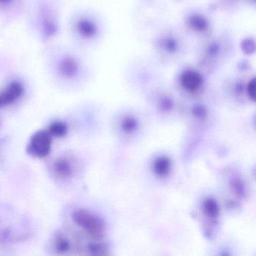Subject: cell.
<instances>
[{
    "instance_id": "obj_1",
    "label": "cell",
    "mask_w": 256,
    "mask_h": 256,
    "mask_svg": "<svg viewBox=\"0 0 256 256\" xmlns=\"http://www.w3.org/2000/svg\"><path fill=\"white\" fill-rule=\"evenodd\" d=\"M32 226L24 214L6 204H0V244L23 242L31 236Z\"/></svg>"
},
{
    "instance_id": "obj_2",
    "label": "cell",
    "mask_w": 256,
    "mask_h": 256,
    "mask_svg": "<svg viewBox=\"0 0 256 256\" xmlns=\"http://www.w3.org/2000/svg\"><path fill=\"white\" fill-rule=\"evenodd\" d=\"M72 217L78 226L92 236L101 238L104 235L106 224L104 221L96 214L86 210L78 209L72 212Z\"/></svg>"
},
{
    "instance_id": "obj_3",
    "label": "cell",
    "mask_w": 256,
    "mask_h": 256,
    "mask_svg": "<svg viewBox=\"0 0 256 256\" xmlns=\"http://www.w3.org/2000/svg\"><path fill=\"white\" fill-rule=\"evenodd\" d=\"M52 137L48 132L40 130L31 136L26 146V152L36 158H46L52 150Z\"/></svg>"
},
{
    "instance_id": "obj_4",
    "label": "cell",
    "mask_w": 256,
    "mask_h": 256,
    "mask_svg": "<svg viewBox=\"0 0 256 256\" xmlns=\"http://www.w3.org/2000/svg\"><path fill=\"white\" fill-rule=\"evenodd\" d=\"M53 172L56 178L62 181L72 178L74 173V164L70 155L58 157L53 164Z\"/></svg>"
},
{
    "instance_id": "obj_5",
    "label": "cell",
    "mask_w": 256,
    "mask_h": 256,
    "mask_svg": "<svg viewBox=\"0 0 256 256\" xmlns=\"http://www.w3.org/2000/svg\"><path fill=\"white\" fill-rule=\"evenodd\" d=\"M24 88L18 82H12L6 89L0 92V108L10 106L23 96Z\"/></svg>"
},
{
    "instance_id": "obj_6",
    "label": "cell",
    "mask_w": 256,
    "mask_h": 256,
    "mask_svg": "<svg viewBox=\"0 0 256 256\" xmlns=\"http://www.w3.org/2000/svg\"><path fill=\"white\" fill-rule=\"evenodd\" d=\"M181 85L188 92H196L200 89L203 84V78L202 74L192 68L184 70L180 78Z\"/></svg>"
},
{
    "instance_id": "obj_7",
    "label": "cell",
    "mask_w": 256,
    "mask_h": 256,
    "mask_svg": "<svg viewBox=\"0 0 256 256\" xmlns=\"http://www.w3.org/2000/svg\"><path fill=\"white\" fill-rule=\"evenodd\" d=\"M186 24L191 30L197 34H204L210 29V23L204 16L191 14L186 18Z\"/></svg>"
},
{
    "instance_id": "obj_8",
    "label": "cell",
    "mask_w": 256,
    "mask_h": 256,
    "mask_svg": "<svg viewBox=\"0 0 256 256\" xmlns=\"http://www.w3.org/2000/svg\"><path fill=\"white\" fill-rule=\"evenodd\" d=\"M79 66L74 58L68 56L62 60L59 65V72L64 77L72 78L78 72Z\"/></svg>"
},
{
    "instance_id": "obj_9",
    "label": "cell",
    "mask_w": 256,
    "mask_h": 256,
    "mask_svg": "<svg viewBox=\"0 0 256 256\" xmlns=\"http://www.w3.org/2000/svg\"><path fill=\"white\" fill-rule=\"evenodd\" d=\"M77 30L80 35L86 38H94L98 32V26L89 19L79 20L77 24Z\"/></svg>"
},
{
    "instance_id": "obj_10",
    "label": "cell",
    "mask_w": 256,
    "mask_h": 256,
    "mask_svg": "<svg viewBox=\"0 0 256 256\" xmlns=\"http://www.w3.org/2000/svg\"><path fill=\"white\" fill-rule=\"evenodd\" d=\"M53 246L55 251L59 254H67L72 250L71 241L62 232H58L54 235Z\"/></svg>"
},
{
    "instance_id": "obj_11",
    "label": "cell",
    "mask_w": 256,
    "mask_h": 256,
    "mask_svg": "<svg viewBox=\"0 0 256 256\" xmlns=\"http://www.w3.org/2000/svg\"><path fill=\"white\" fill-rule=\"evenodd\" d=\"M158 44L162 50L168 54L176 53L180 48V44L178 40L170 36L162 37L158 41Z\"/></svg>"
},
{
    "instance_id": "obj_12",
    "label": "cell",
    "mask_w": 256,
    "mask_h": 256,
    "mask_svg": "<svg viewBox=\"0 0 256 256\" xmlns=\"http://www.w3.org/2000/svg\"><path fill=\"white\" fill-rule=\"evenodd\" d=\"M42 18V32L44 38H49L53 37L58 32V25L54 20L48 16V14H44Z\"/></svg>"
},
{
    "instance_id": "obj_13",
    "label": "cell",
    "mask_w": 256,
    "mask_h": 256,
    "mask_svg": "<svg viewBox=\"0 0 256 256\" xmlns=\"http://www.w3.org/2000/svg\"><path fill=\"white\" fill-rule=\"evenodd\" d=\"M68 130V126L66 122H62V121H54L49 126L48 132L52 138H64L66 136Z\"/></svg>"
},
{
    "instance_id": "obj_14",
    "label": "cell",
    "mask_w": 256,
    "mask_h": 256,
    "mask_svg": "<svg viewBox=\"0 0 256 256\" xmlns=\"http://www.w3.org/2000/svg\"><path fill=\"white\" fill-rule=\"evenodd\" d=\"M170 168V160L166 156L160 157L154 164V170L160 176H166Z\"/></svg>"
},
{
    "instance_id": "obj_15",
    "label": "cell",
    "mask_w": 256,
    "mask_h": 256,
    "mask_svg": "<svg viewBox=\"0 0 256 256\" xmlns=\"http://www.w3.org/2000/svg\"><path fill=\"white\" fill-rule=\"evenodd\" d=\"M204 210L206 214L210 217H216L220 212L218 204L216 200L212 198L208 199L205 202Z\"/></svg>"
},
{
    "instance_id": "obj_16",
    "label": "cell",
    "mask_w": 256,
    "mask_h": 256,
    "mask_svg": "<svg viewBox=\"0 0 256 256\" xmlns=\"http://www.w3.org/2000/svg\"><path fill=\"white\" fill-rule=\"evenodd\" d=\"M138 122L133 118H126L122 120V128L126 132H132L137 128Z\"/></svg>"
},
{
    "instance_id": "obj_17",
    "label": "cell",
    "mask_w": 256,
    "mask_h": 256,
    "mask_svg": "<svg viewBox=\"0 0 256 256\" xmlns=\"http://www.w3.org/2000/svg\"><path fill=\"white\" fill-rule=\"evenodd\" d=\"M246 90L247 94H248L250 98L252 101H254L256 100V79H254V78H253L248 82Z\"/></svg>"
},
{
    "instance_id": "obj_18",
    "label": "cell",
    "mask_w": 256,
    "mask_h": 256,
    "mask_svg": "<svg viewBox=\"0 0 256 256\" xmlns=\"http://www.w3.org/2000/svg\"><path fill=\"white\" fill-rule=\"evenodd\" d=\"M242 49L245 53L251 54L252 52H253L254 49V42H251L250 40H246V41H244V42L242 43Z\"/></svg>"
},
{
    "instance_id": "obj_19",
    "label": "cell",
    "mask_w": 256,
    "mask_h": 256,
    "mask_svg": "<svg viewBox=\"0 0 256 256\" xmlns=\"http://www.w3.org/2000/svg\"><path fill=\"white\" fill-rule=\"evenodd\" d=\"M193 114L198 118H203L206 115V110H205L204 108L202 107V106H196L193 109Z\"/></svg>"
},
{
    "instance_id": "obj_20",
    "label": "cell",
    "mask_w": 256,
    "mask_h": 256,
    "mask_svg": "<svg viewBox=\"0 0 256 256\" xmlns=\"http://www.w3.org/2000/svg\"><path fill=\"white\" fill-rule=\"evenodd\" d=\"M172 102L168 98H164L162 101L161 102V108L164 110H169L172 108Z\"/></svg>"
},
{
    "instance_id": "obj_21",
    "label": "cell",
    "mask_w": 256,
    "mask_h": 256,
    "mask_svg": "<svg viewBox=\"0 0 256 256\" xmlns=\"http://www.w3.org/2000/svg\"><path fill=\"white\" fill-rule=\"evenodd\" d=\"M12 0H0V4H6L11 2Z\"/></svg>"
}]
</instances>
